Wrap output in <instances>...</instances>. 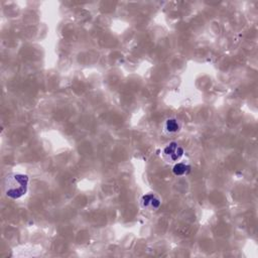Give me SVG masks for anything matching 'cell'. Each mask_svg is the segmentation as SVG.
<instances>
[{
    "label": "cell",
    "instance_id": "cell-1",
    "mask_svg": "<svg viewBox=\"0 0 258 258\" xmlns=\"http://www.w3.org/2000/svg\"><path fill=\"white\" fill-rule=\"evenodd\" d=\"M29 177L25 173L12 172L3 180V191L11 200H18L26 195L28 190Z\"/></svg>",
    "mask_w": 258,
    "mask_h": 258
},
{
    "label": "cell",
    "instance_id": "cell-2",
    "mask_svg": "<svg viewBox=\"0 0 258 258\" xmlns=\"http://www.w3.org/2000/svg\"><path fill=\"white\" fill-rule=\"evenodd\" d=\"M184 154L183 147L176 141H170L161 150V156L167 163H175L179 161Z\"/></svg>",
    "mask_w": 258,
    "mask_h": 258
},
{
    "label": "cell",
    "instance_id": "cell-3",
    "mask_svg": "<svg viewBox=\"0 0 258 258\" xmlns=\"http://www.w3.org/2000/svg\"><path fill=\"white\" fill-rule=\"evenodd\" d=\"M140 207L147 212H155L161 206V199L154 192L144 194L139 201Z\"/></svg>",
    "mask_w": 258,
    "mask_h": 258
},
{
    "label": "cell",
    "instance_id": "cell-4",
    "mask_svg": "<svg viewBox=\"0 0 258 258\" xmlns=\"http://www.w3.org/2000/svg\"><path fill=\"white\" fill-rule=\"evenodd\" d=\"M162 128H163V132L167 135H175L177 133H179L182 129V122L174 117H167L162 124Z\"/></svg>",
    "mask_w": 258,
    "mask_h": 258
},
{
    "label": "cell",
    "instance_id": "cell-5",
    "mask_svg": "<svg viewBox=\"0 0 258 258\" xmlns=\"http://www.w3.org/2000/svg\"><path fill=\"white\" fill-rule=\"evenodd\" d=\"M191 170V166L186 162H175L172 166V173L175 176H185Z\"/></svg>",
    "mask_w": 258,
    "mask_h": 258
}]
</instances>
